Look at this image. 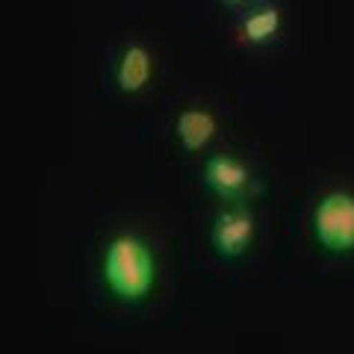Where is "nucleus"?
I'll use <instances>...</instances> for the list:
<instances>
[{
  "instance_id": "f257e3e1",
  "label": "nucleus",
  "mask_w": 354,
  "mask_h": 354,
  "mask_svg": "<svg viewBox=\"0 0 354 354\" xmlns=\"http://www.w3.org/2000/svg\"><path fill=\"white\" fill-rule=\"evenodd\" d=\"M104 278L118 298L139 301L153 286V257L148 245L133 234H121L109 242L104 257Z\"/></svg>"
},
{
  "instance_id": "f03ea898",
  "label": "nucleus",
  "mask_w": 354,
  "mask_h": 354,
  "mask_svg": "<svg viewBox=\"0 0 354 354\" xmlns=\"http://www.w3.org/2000/svg\"><path fill=\"white\" fill-rule=\"evenodd\" d=\"M316 236L330 251H351L354 248V195L330 192L322 198L313 216Z\"/></svg>"
},
{
  "instance_id": "7ed1b4c3",
  "label": "nucleus",
  "mask_w": 354,
  "mask_h": 354,
  "mask_svg": "<svg viewBox=\"0 0 354 354\" xmlns=\"http://www.w3.org/2000/svg\"><path fill=\"white\" fill-rule=\"evenodd\" d=\"M254 236V218L248 213H221L213 225V245L221 257H236Z\"/></svg>"
},
{
  "instance_id": "20e7f679",
  "label": "nucleus",
  "mask_w": 354,
  "mask_h": 354,
  "mask_svg": "<svg viewBox=\"0 0 354 354\" xmlns=\"http://www.w3.org/2000/svg\"><path fill=\"white\" fill-rule=\"evenodd\" d=\"M204 180L221 198H239L248 186V171H245V165H239L230 157H213L204 169Z\"/></svg>"
},
{
  "instance_id": "39448f33",
  "label": "nucleus",
  "mask_w": 354,
  "mask_h": 354,
  "mask_svg": "<svg viewBox=\"0 0 354 354\" xmlns=\"http://www.w3.org/2000/svg\"><path fill=\"white\" fill-rule=\"evenodd\" d=\"M216 133V118L207 109H186L177 118V136L189 151H201Z\"/></svg>"
},
{
  "instance_id": "423d86ee",
  "label": "nucleus",
  "mask_w": 354,
  "mask_h": 354,
  "mask_svg": "<svg viewBox=\"0 0 354 354\" xmlns=\"http://www.w3.org/2000/svg\"><path fill=\"white\" fill-rule=\"evenodd\" d=\"M151 77V53L142 44H133L124 50L118 62V86L121 92H139Z\"/></svg>"
},
{
  "instance_id": "0eeeda50",
  "label": "nucleus",
  "mask_w": 354,
  "mask_h": 354,
  "mask_svg": "<svg viewBox=\"0 0 354 354\" xmlns=\"http://www.w3.org/2000/svg\"><path fill=\"white\" fill-rule=\"evenodd\" d=\"M278 27H281V12L274 6H266V9H260V12H254V15H248L245 21H242L239 41L242 44H263L278 32Z\"/></svg>"
},
{
  "instance_id": "6e6552de",
  "label": "nucleus",
  "mask_w": 354,
  "mask_h": 354,
  "mask_svg": "<svg viewBox=\"0 0 354 354\" xmlns=\"http://www.w3.org/2000/svg\"><path fill=\"white\" fill-rule=\"evenodd\" d=\"M225 3H239V0H225Z\"/></svg>"
}]
</instances>
